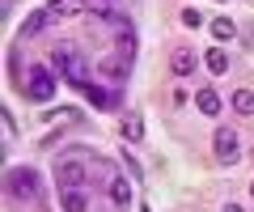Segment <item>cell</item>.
<instances>
[{"instance_id":"obj_5","label":"cell","mask_w":254,"mask_h":212,"mask_svg":"<svg viewBox=\"0 0 254 212\" xmlns=\"http://www.w3.org/2000/svg\"><path fill=\"white\" fill-rule=\"evenodd\" d=\"M212 148H216V157H220V161H229V166H233L237 157H242V144H237V132H229V128H220L216 136H212Z\"/></svg>"},{"instance_id":"obj_18","label":"cell","mask_w":254,"mask_h":212,"mask_svg":"<svg viewBox=\"0 0 254 212\" xmlns=\"http://www.w3.org/2000/svg\"><path fill=\"white\" fill-rule=\"evenodd\" d=\"M182 26H190V30H199V26H203L199 9H182Z\"/></svg>"},{"instance_id":"obj_11","label":"cell","mask_w":254,"mask_h":212,"mask_svg":"<svg viewBox=\"0 0 254 212\" xmlns=\"http://www.w3.org/2000/svg\"><path fill=\"white\" fill-rule=\"evenodd\" d=\"M195 106H199L203 115H220V106H225V98H220L216 89H199V93H195Z\"/></svg>"},{"instance_id":"obj_17","label":"cell","mask_w":254,"mask_h":212,"mask_svg":"<svg viewBox=\"0 0 254 212\" xmlns=\"http://www.w3.org/2000/svg\"><path fill=\"white\" fill-rule=\"evenodd\" d=\"M102 72H106V76H115V81H119V76H123L127 68H123V60H102Z\"/></svg>"},{"instance_id":"obj_8","label":"cell","mask_w":254,"mask_h":212,"mask_svg":"<svg viewBox=\"0 0 254 212\" xmlns=\"http://www.w3.org/2000/svg\"><path fill=\"white\" fill-rule=\"evenodd\" d=\"M47 13L51 17H76V13H85V0H47Z\"/></svg>"},{"instance_id":"obj_7","label":"cell","mask_w":254,"mask_h":212,"mask_svg":"<svg viewBox=\"0 0 254 212\" xmlns=\"http://www.w3.org/2000/svg\"><path fill=\"white\" fill-rule=\"evenodd\" d=\"M195 64H199V60H195V51H187V47H178V51L170 56L174 76H190V72H195Z\"/></svg>"},{"instance_id":"obj_2","label":"cell","mask_w":254,"mask_h":212,"mask_svg":"<svg viewBox=\"0 0 254 212\" xmlns=\"http://www.w3.org/2000/svg\"><path fill=\"white\" fill-rule=\"evenodd\" d=\"M9 195H13V200H26V204H38V200H43L38 170H30V166H13V170H9Z\"/></svg>"},{"instance_id":"obj_9","label":"cell","mask_w":254,"mask_h":212,"mask_svg":"<svg viewBox=\"0 0 254 212\" xmlns=\"http://www.w3.org/2000/svg\"><path fill=\"white\" fill-rule=\"evenodd\" d=\"M47 21H51V13H47V9H34V13H26V21H21V34H26V38L43 34V30H47Z\"/></svg>"},{"instance_id":"obj_16","label":"cell","mask_w":254,"mask_h":212,"mask_svg":"<svg viewBox=\"0 0 254 212\" xmlns=\"http://www.w3.org/2000/svg\"><path fill=\"white\" fill-rule=\"evenodd\" d=\"M233 34H237V30H233V21H229V17H216V21H212V38H216V43H229Z\"/></svg>"},{"instance_id":"obj_13","label":"cell","mask_w":254,"mask_h":212,"mask_svg":"<svg viewBox=\"0 0 254 212\" xmlns=\"http://www.w3.org/2000/svg\"><path fill=\"white\" fill-rule=\"evenodd\" d=\"M85 93H89V102L98 106V111H110L119 102V93H106V89H98V85H85Z\"/></svg>"},{"instance_id":"obj_21","label":"cell","mask_w":254,"mask_h":212,"mask_svg":"<svg viewBox=\"0 0 254 212\" xmlns=\"http://www.w3.org/2000/svg\"><path fill=\"white\" fill-rule=\"evenodd\" d=\"M250 195H254V183H250Z\"/></svg>"},{"instance_id":"obj_19","label":"cell","mask_w":254,"mask_h":212,"mask_svg":"<svg viewBox=\"0 0 254 212\" xmlns=\"http://www.w3.org/2000/svg\"><path fill=\"white\" fill-rule=\"evenodd\" d=\"M0 123H4V140H13V136H17V123H13V115H9V111L0 115Z\"/></svg>"},{"instance_id":"obj_6","label":"cell","mask_w":254,"mask_h":212,"mask_svg":"<svg viewBox=\"0 0 254 212\" xmlns=\"http://www.w3.org/2000/svg\"><path fill=\"white\" fill-rule=\"evenodd\" d=\"M60 208L64 212H89V191H85V187H64L60 191Z\"/></svg>"},{"instance_id":"obj_1","label":"cell","mask_w":254,"mask_h":212,"mask_svg":"<svg viewBox=\"0 0 254 212\" xmlns=\"http://www.w3.org/2000/svg\"><path fill=\"white\" fill-rule=\"evenodd\" d=\"M89 178H93V161H89L85 148H72V153H64L55 161V183H60V191L64 187H89Z\"/></svg>"},{"instance_id":"obj_10","label":"cell","mask_w":254,"mask_h":212,"mask_svg":"<svg viewBox=\"0 0 254 212\" xmlns=\"http://www.w3.org/2000/svg\"><path fill=\"white\" fill-rule=\"evenodd\" d=\"M203 64H208L212 76H225L229 72V56H225V47H212V51H203Z\"/></svg>"},{"instance_id":"obj_15","label":"cell","mask_w":254,"mask_h":212,"mask_svg":"<svg viewBox=\"0 0 254 212\" xmlns=\"http://www.w3.org/2000/svg\"><path fill=\"white\" fill-rule=\"evenodd\" d=\"M123 136L131 140V144L144 140V119H140V115H127V119H123Z\"/></svg>"},{"instance_id":"obj_14","label":"cell","mask_w":254,"mask_h":212,"mask_svg":"<svg viewBox=\"0 0 254 212\" xmlns=\"http://www.w3.org/2000/svg\"><path fill=\"white\" fill-rule=\"evenodd\" d=\"M229 106H233L237 115H254V93L250 89H237L233 98H229Z\"/></svg>"},{"instance_id":"obj_20","label":"cell","mask_w":254,"mask_h":212,"mask_svg":"<svg viewBox=\"0 0 254 212\" xmlns=\"http://www.w3.org/2000/svg\"><path fill=\"white\" fill-rule=\"evenodd\" d=\"M225 212H242V208H237V204H225Z\"/></svg>"},{"instance_id":"obj_3","label":"cell","mask_w":254,"mask_h":212,"mask_svg":"<svg viewBox=\"0 0 254 212\" xmlns=\"http://www.w3.org/2000/svg\"><path fill=\"white\" fill-rule=\"evenodd\" d=\"M55 64H64V76H68L72 85H81V89L89 85V64H85V56L76 51L72 43H60V47H55Z\"/></svg>"},{"instance_id":"obj_12","label":"cell","mask_w":254,"mask_h":212,"mask_svg":"<svg viewBox=\"0 0 254 212\" xmlns=\"http://www.w3.org/2000/svg\"><path fill=\"white\" fill-rule=\"evenodd\" d=\"M110 200H115V208H127V204H131V187H127L123 174L110 178Z\"/></svg>"},{"instance_id":"obj_4","label":"cell","mask_w":254,"mask_h":212,"mask_svg":"<svg viewBox=\"0 0 254 212\" xmlns=\"http://www.w3.org/2000/svg\"><path fill=\"white\" fill-rule=\"evenodd\" d=\"M26 98H30V102H51V98H55V72H51V68H43V64L30 68Z\"/></svg>"}]
</instances>
